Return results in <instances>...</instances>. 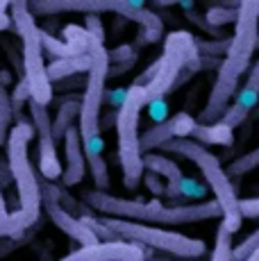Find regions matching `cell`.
<instances>
[{
    "mask_svg": "<svg viewBox=\"0 0 259 261\" xmlns=\"http://www.w3.org/2000/svg\"><path fill=\"white\" fill-rule=\"evenodd\" d=\"M259 41V0H239L237 5V21H234V34L230 37L225 59L218 66L216 82L212 87L207 105L198 114V123L209 125L216 123L230 107V100L239 91L243 73L250 71L252 55Z\"/></svg>",
    "mask_w": 259,
    "mask_h": 261,
    "instance_id": "6da1fadb",
    "label": "cell"
},
{
    "mask_svg": "<svg viewBox=\"0 0 259 261\" xmlns=\"http://www.w3.org/2000/svg\"><path fill=\"white\" fill-rule=\"evenodd\" d=\"M87 53L91 57V66L87 71L84 80V91L80 98V116H77V132L82 139V150L87 157V166L91 170L93 184L98 191L109 189V168L105 162V141L100 134V109L105 102V91H107V77H109V50L105 43L89 37Z\"/></svg>",
    "mask_w": 259,
    "mask_h": 261,
    "instance_id": "7a4b0ae2",
    "label": "cell"
},
{
    "mask_svg": "<svg viewBox=\"0 0 259 261\" xmlns=\"http://www.w3.org/2000/svg\"><path fill=\"white\" fill-rule=\"evenodd\" d=\"M82 200L87 207L107 218H121V220H132V223H143V225H157V227H175V225H191V223H202V220L221 218V207L216 200H202V202H191V204H164L159 200H130V198H118L107 191H84Z\"/></svg>",
    "mask_w": 259,
    "mask_h": 261,
    "instance_id": "3957f363",
    "label": "cell"
},
{
    "mask_svg": "<svg viewBox=\"0 0 259 261\" xmlns=\"http://www.w3.org/2000/svg\"><path fill=\"white\" fill-rule=\"evenodd\" d=\"M162 150L196 164L207 189L214 193V200L221 207V227H225L230 234H237L243 225V216L239 212V195L232 187V179L225 175V168L221 166V159L193 139H173L162 145Z\"/></svg>",
    "mask_w": 259,
    "mask_h": 261,
    "instance_id": "277c9868",
    "label": "cell"
},
{
    "mask_svg": "<svg viewBox=\"0 0 259 261\" xmlns=\"http://www.w3.org/2000/svg\"><path fill=\"white\" fill-rule=\"evenodd\" d=\"M12 28L21 37V53H23V80L28 84L30 100L39 105H46L53 100V82L48 77V66L43 62V43H41V28L34 21L30 12V0H12Z\"/></svg>",
    "mask_w": 259,
    "mask_h": 261,
    "instance_id": "5b68a950",
    "label": "cell"
},
{
    "mask_svg": "<svg viewBox=\"0 0 259 261\" xmlns=\"http://www.w3.org/2000/svg\"><path fill=\"white\" fill-rule=\"evenodd\" d=\"M34 137L32 123L25 118H18L16 125L12 127L7 137V164L9 173H12L14 182H16V193H18V209L21 218L32 227L41 216V184H39V175L34 173V166L30 162V141Z\"/></svg>",
    "mask_w": 259,
    "mask_h": 261,
    "instance_id": "8992f818",
    "label": "cell"
},
{
    "mask_svg": "<svg viewBox=\"0 0 259 261\" xmlns=\"http://www.w3.org/2000/svg\"><path fill=\"white\" fill-rule=\"evenodd\" d=\"M32 16H53V14H116V16L141 25V39L152 43L162 37L164 23L155 12L146 7H137L130 0H30Z\"/></svg>",
    "mask_w": 259,
    "mask_h": 261,
    "instance_id": "52a82bcc",
    "label": "cell"
},
{
    "mask_svg": "<svg viewBox=\"0 0 259 261\" xmlns=\"http://www.w3.org/2000/svg\"><path fill=\"white\" fill-rule=\"evenodd\" d=\"M157 71L152 80L146 84L148 102L164 98L166 93L182 87L184 80H191V75L200 71V53H198L196 39L187 30H175L164 39V53L157 59Z\"/></svg>",
    "mask_w": 259,
    "mask_h": 261,
    "instance_id": "ba28073f",
    "label": "cell"
},
{
    "mask_svg": "<svg viewBox=\"0 0 259 261\" xmlns=\"http://www.w3.org/2000/svg\"><path fill=\"white\" fill-rule=\"evenodd\" d=\"M143 107H148L146 89L139 84H130L116 112L118 164L123 170V184L130 191H137L143 177V152L141 134H139V118H141Z\"/></svg>",
    "mask_w": 259,
    "mask_h": 261,
    "instance_id": "9c48e42d",
    "label": "cell"
},
{
    "mask_svg": "<svg viewBox=\"0 0 259 261\" xmlns=\"http://www.w3.org/2000/svg\"><path fill=\"white\" fill-rule=\"evenodd\" d=\"M100 220L121 241L143 245V248L155 250V252H162V254H171V257L191 261V259L205 257L207 252L205 241L173 232V229H162L157 225L132 223V220H121V218H107V216H102Z\"/></svg>",
    "mask_w": 259,
    "mask_h": 261,
    "instance_id": "30bf717a",
    "label": "cell"
},
{
    "mask_svg": "<svg viewBox=\"0 0 259 261\" xmlns=\"http://www.w3.org/2000/svg\"><path fill=\"white\" fill-rule=\"evenodd\" d=\"M28 112H30V123H32L39 139V173H41L43 179L55 182V179L62 177L64 168L57 154V141L53 137V116L46 105L32 102V100L28 102Z\"/></svg>",
    "mask_w": 259,
    "mask_h": 261,
    "instance_id": "8fae6325",
    "label": "cell"
},
{
    "mask_svg": "<svg viewBox=\"0 0 259 261\" xmlns=\"http://www.w3.org/2000/svg\"><path fill=\"white\" fill-rule=\"evenodd\" d=\"M41 209H46L48 218L53 220V225L57 229H62L66 237H71L80 248H84V245H96L100 243L98 237L91 232V229L84 225L82 218H77V216H73L68 209H64L59 202H55V200H48V198H41Z\"/></svg>",
    "mask_w": 259,
    "mask_h": 261,
    "instance_id": "7c38bea8",
    "label": "cell"
},
{
    "mask_svg": "<svg viewBox=\"0 0 259 261\" xmlns=\"http://www.w3.org/2000/svg\"><path fill=\"white\" fill-rule=\"evenodd\" d=\"M64 157H66V168L62 173V182L64 187H75V184L82 182L84 173H87V157H84L77 125H73L64 134Z\"/></svg>",
    "mask_w": 259,
    "mask_h": 261,
    "instance_id": "4fadbf2b",
    "label": "cell"
},
{
    "mask_svg": "<svg viewBox=\"0 0 259 261\" xmlns=\"http://www.w3.org/2000/svg\"><path fill=\"white\" fill-rule=\"evenodd\" d=\"M89 66H91L89 53L73 55V57H64V59H55L50 66H48V77H50V82H59V80H68V77H73V75L87 73Z\"/></svg>",
    "mask_w": 259,
    "mask_h": 261,
    "instance_id": "5bb4252c",
    "label": "cell"
},
{
    "mask_svg": "<svg viewBox=\"0 0 259 261\" xmlns=\"http://www.w3.org/2000/svg\"><path fill=\"white\" fill-rule=\"evenodd\" d=\"M80 98L82 95H68V98L62 100L57 109V116L53 118V137L55 141H64V134L73 127V123L80 116Z\"/></svg>",
    "mask_w": 259,
    "mask_h": 261,
    "instance_id": "9a60e30c",
    "label": "cell"
},
{
    "mask_svg": "<svg viewBox=\"0 0 259 261\" xmlns=\"http://www.w3.org/2000/svg\"><path fill=\"white\" fill-rule=\"evenodd\" d=\"M193 141L202 143V145H232L234 143V129L227 127L225 123L216 120V123H209V125H196L191 134Z\"/></svg>",
    "mask_w": 259,
    "mask_h": 261,
    "instance_id": "2e32d148",
    "label": "cell"
},
{
    "mask_svg": "<svg viewBox=\"0 0 259 261\" xmlns=\"http://www.w3.org/2000/svg\"><path fill=\"white\" fill-rule=\"evenodd\" d=\"M143 170L159 175L166 182H173V179L177 182V179L184 177L182 168L164 152H143Z\"/></svg>",
    "mask_w": 259,
    "mask_h": 261,
    "instance_id": "e0dca14e",
    "label": "cell"
},
{
    "mask_svg": "<svg viewBox=\"0 0 259 261\" xmlns=\"http://www.w3.org/2000/svg\"><path fill=\"white\" fill-rule=\"evenodd\" d=\"M173 139H175L173 123H171V118H166L141 134V152H155L157 148L166 145L168 141H173Z\"/></svg>",
    "mask_w": 259,
    "mask_h": 261,
    "instance_id": "ac0fdd59",
    "label": "cell"
},
{
    "mask_svg": "<svg viewBox=\"0 0 259 261\" xmlns=\"http://www.w3.org/2000/svg\"><path fill=\"white\" fill-rule=\"evenodd\" d=\"M14 127V107L7 87L0 84V145L7 143V137Z\"/></svg>",
    "mask_w": 259,
    "mask_h": 261,
    "instance_id": "d6986e66",
    "label": "cell"
},
{
    "mask_svg": "<svg viewBox=\"0 0 259 261\" xmlns=\"http://www.w3.org/2000/svg\"><path fill=\"white\" fill-rule=\"evenodd\" d=\"M259 168V148L250 150V152L241 154V157H237L234 162L230 164V166L225 168V175L227 177H243V175L252 173V170Z\"/></svg>",
    "mask_w": 259,
    "mask_h": 261,
    "instance_id": "ffe728a7",
    "label": "cell"
},
{
    "mask_svg": "<svg viewBox=\"0 0 259 261\" xmlns=\"http://www.w3.org/2000/svg\"><path fill=\"white\" fill-rule=\"evenodd\" d=\"M232 234L227 232L225 227L218 225V232H216V243H214L212 250V259L209 261H232Z\"/></svg>",
    "mask_w": 259,
    "mask_h": 261,
    "instance_id": "44dd1931",
    "label": "cell"
},
{
    "mask_svg": "<svg viewBox=\"0 0 259 261\" xmlns=\"http://www.w3.org/2000/svg\"><path fill=\"white\" fill-rule=\"evenodd\" d=\"M41 43H43V50H48V53H50L55 59H64V57H73V55H82L77 48H73L71 43L59 41V39L50 37V34H46L43 30H41Z\"/></svg>",
    "mask_w": 259,
    "mask_h": 261,
    "instance_id": "7402d4cb",
    "label": "cell"
},
{
    "mask_svg": "<svg viewBox=\"0 0 259 261\" xmlns=\"http://www.w3.org/2000/svg\"><path fill=\"white\" fill-rule=\"evenodd\" d=\"M25 229H28V223L21 218V214H18L16 209L0 218V239H12V237H16V234L25 232Z\"/></svg>",
    "mask_w": 259,
    "mask_h": 261,
    "instance_id": "603a6c76",
    "label": "cell"
},
{
    "mask_svg": "<svg viewBox=\"0 0 259 261\" xmlns=\"http://www.w3.org/2000/svg\"><path fill=\"white\" fill-rule=\"evenodd\" d=\"M173 123V132H175V139H191L193 129H196L198 120L196 116H191L189 112H177L171 116Z\"/></svg>",
    "mask_w": 259,
    "mask_h": 261,
    "instance_id": "cb8c5ba5",
    "label": "cell"
},
{
    "mask_svg": "<svg viewBox=\"0 0 259 261\" xmlns=\"http://www.w3.org/2000/svg\"><path fill=\"white\" fill-rule=\"evenodd\" d=\"M257 248H259V227L252 234H248L239 245H234L232 248V261H243L246 257H250Z\"/></svg>",
    "mask_w": 259,
    "mask_h": 261,
    "instance_id": "d4e9b609",
    "label": "cell"
},
{
    "mask_svg": "<svg viewBox=\"0 0 259 261\" xmlns=\"http://www.w3.org/2000/svg\"><path fill=\"white\" fill-rule=\"evenodd\" d=\"M207 25L212 28H221L225 23H234L237 21V9H227V7H212L205 12Z\"/></svg>",
    "mask_w": 259,
    "mask_h": 261,
    "instance_id": "484cf974",
    "label": "cell"
},
{
    "mask_svg": "<svg viewBox=\"0 0 259 261\" xmlns=\"http://www.w3.org/2000/svg\"><path fill=\"white\" fill-rule=\"evenodd\" d=\"M180 193H182V198L200 200V198H205V193H207V184L198 182V179H193V177H182L180 179Z\"/></svg>",
    "mask_w": 259,
    "mask_h": 261,
    "instance_id": "4316f807",
    "label": "cell"
},
{
    "mask_svg": "<svg viewBox=\"0 0 259 261\" xmlns=\"http://www.w3.org/2000/svg\"><path fill=\"white\" fill-rule=\"evenodd\" d=\"M246 118H248V112H243V109H239L237 105H232V102H230V107L225 109V114H223V116L218 118V120H221V123H225L227 127L237 129Z\"/></svg>",
    "mask_w": 259,
    "mask_h": 261,
    "instance_id": "83f0119b",
    "label": "cell"
},
{
    "mask_svg": "<svg viewBox=\"0 0 259 261\" xmlns=\"http://www.w3.org/2000/svg\"><path fill=\"white\" fill-rule=\"evenodd\" d=\"M141 182L146 184V189L150 191L155 198H159V195H164V189H166V184L162 182V177L155 173H148V170H143V177H141Z\"/></svg>",
    "mask_w": 259,
    "mask_h": 261,
    "instance_id": "f1b7e54d",
    "label": "cell"
},
{
    "mask_svg": "<svg viewBox=\"0 0 259 261\" xmlns=\"http://www.w3.org/2000/svg\"><path fill=\"white\" fill-rule=\"evenodd\" d=\"M198 53H209V55H218V53H227L230 39H218V41H196Z\"/></svg>",
    "mask_w": 259,
    "mask_h": 261,
    "instance_id": "f546056e",
    "label": "cell"
},
{
    "mask_svg": "<svg viewBox=\"0 0 259 261\" xmlns=\"http://www.w3.org/2000/svg\"><path fill=\"white\" fill-rule=\"evenodd\" d=\"M239 212H241L243 220L246 218H259V198L239 200Z\"/></svg>",
    "mask_w": 259,
    "mask_h": 261,
    "instance_id": "4dcf8cb0",
    "label": "cell"
},
{
    "mask_svg": "<svg viewBox=\"0 0 259 261\" xmlns=\"http://www.w3.org/2000/svg\"><path fill=\"white\" fill-rule=\"evenodd\" d=\"M84 28H87V34L89 37H93L96 41L105 43V30H102V23L98 16H87V21H84Z\"/></svg>",
    "mask_w": 259,
    "mask_h": 261,
    "instance_id": "1f68e13d",
    "label": "cell"
},
{
    "mask_svg": "<svg viewBox=\"0 0 259 261\" xmlns=\"http://www.w3.org/2000/svg\"><path fill=\"white\" fill-rule=\"evenodd\" d=\"M148 107H150V118L157 120V123L168 118V107H166V102H164V98H157V100H152V102H148Z\"/></svg>",
    "mask_w": 259,
    "mask_h": 261,
    "instance_id": "d6a6232c",
    "label": "cell"
},
{
    "mask_svg": "<svg viewBox=\"0 0 259 261\" xmlns=\"http://www.w3.org/2000/svg\"><path fill=\"white\" fill-rule=\"evenodd\" d=\"M9 7H12V0H0V32L12 28V16L7 12Z\"/></svg>",
    "mask_w": 259,
    "mask_h": 261,
    "instance_id": "836d02e7",
    "label": "cell"
},
{
    "mask_svg": "<svg viewBox=\"0 0 259 261\" xmlns=\"http://www.w3.org/2000/svg\"><path fill=\"white\" fill-rule=\"evenodd\" d=\"M164 195H166L168 200H180L182 193H180V179H173V182H166V189H164Z\"/></svg>",
    "mask_w": 259,
    "mask_h": 261,
    "instance_id": "e575fe53",
    "label": "cell"
},
{
    "mask_svg": "<svg viewBox=\"0 0 259 261\" xmlns=\"http://www.w3.org/2000/svg\"><path fill=\"white\" fill-rule=\"evenodd\" d=\"M143 261H187V259H177V257H171V254H162V257H157L155 250L146 248V259Z\"/></svg>",
    "mask_w": 259,
    "mask_h": 261,
    "instance_id": "d590c367",
    "label": "cell"
},
{
    "mask_svg": "<svg viewBox=\"0 0 259 261\" xmlns=\"http://www.w3.org/2000/svg\"><path fill=\"white\" fill-rule=\"evenodd\" d=\"M9 212H7V202H5V195H3V189H0V218L3 216H7Z\"/></svg>",
    "mask_w": 259,
    "mask_h": 261,
    "instance_id": "8d00e7d4",
    "label": "cell"
},
{
    "mask_svg": "<svg viewBox=\"0 0 259 261\" xmlns=\"http://www.w3.org/2000/svg\"><path fill=\"white\" fill-rule=\"evenodd\" d=\"M180 3H184V0H157L159 7H171V5H180Z\"/></svg>",
    "mask_w": 259,
    "mask_h": 261,
    "instance_id": "74e56055",
    "label": "cell"
},
{
    "mask_svg": "<svg viewBox=\"0 0 259 261\" xmlns=\"http://www.w3.org/2000/svg\"><path fill=\"white\" fill-rule=\"evenodd\" d=\"M243 261H259V248H257L255 252L250 254V257H246V259H243Z\"/></svg>",
    "mask_w": 259,
    "mask_h": 261,
    "instance_id": "f35d334b",
    "label": "cell"
}]
</instances>
